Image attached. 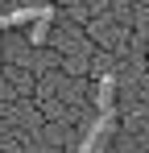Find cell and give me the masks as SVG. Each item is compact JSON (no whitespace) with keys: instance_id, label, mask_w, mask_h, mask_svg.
I'll return each instance as SVG.
<instances>
[{"instance_id":"6da1fadb","label":"cell","mask_w":149,"mask_h":153,"mask_svg":"<svg viewBox=\"0 0 149 153\" xmlns=\"http://www.w3.org/2000/svg\"><path fill=\"white\" fill-rule=\"evenodd\" d=\"M112 132H116V112H112V116H95L87 141H83L74 153H104V149H108V141H112Z\"/></svg>"},{"instance_id":"7a4b0ae2","label":"cell","mask_w":149,"mask_h":153,"mask_svg":"<svg viewBox=\"0 0 149 153\" xmlns=\"http://www.w3.org/2000/svg\"><path fill=\"white\" fill-rule=\"evenodd\" d=\"M50 46L66 50L71 58H74V54H91V46L83 42V33H79L74 25H58V29H54V37H50Z\"/></svg>"},{"instance_id":"3957f363","label":"cell","mask_w":149,"mask_h":153,"mask_svg":"<svg viewBox=\"0 0 149 153\" xmlns=\"http://www.w3.org/2000/svg\"><path fill=\"white\" fill-rule=\"evenodd\" d=\"M116 112V75L95 79V116H112Z\"/></svg>"},{"instance_id":"277c9868","label":"cell","mask_w":149,"mask_h":153,"mask_svg":"<svg viewBox=\"0 0 149 153\" xmlns=\"http://www.w3.org/2000/svg\"><path fill=\"white\" fill-rule=\"evenodd\" d=\"M58 17H42V21H33L29 25V46H50V25H54Z\"/></svg>"}]
</instances>
